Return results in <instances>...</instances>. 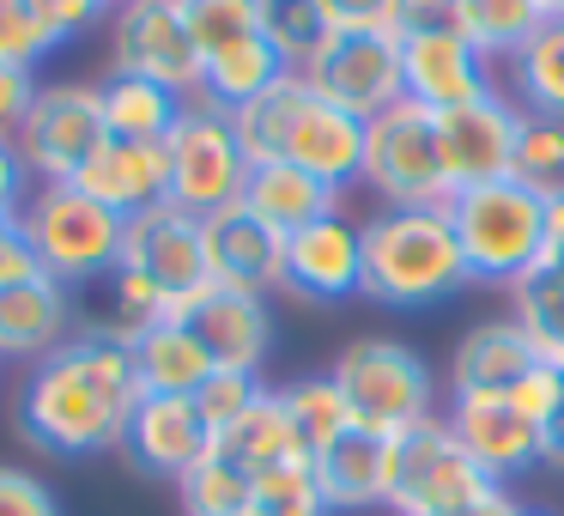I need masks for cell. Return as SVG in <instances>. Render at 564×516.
<instances>
[{"label": "cell", "instance_id": "obj_1", "mask_svg": "<svg viewBox=\"0 0 564 516\" xmlns=\"http://www.w3.org/2000/svg\"><path fill=\"white\" fill-rule=\"evenodd\" d=\"M140 401H147V383L134 365V341L116 322H91L62 353L37 358L25 370L13 426L31 450L79 462V455L122 450Z\"/></svg>", "mask_w": 564, "mask_h": 516}, {"label": "cell", "instance_id": "obj_2", "mask_svg": "<svg viewBox=\"0 0 564 516\" xmlns=\"http://www.w3.org/2000/svg\"><path fill=\"white\" fill-rule=\"evenodd\" d=\"M365 237V292L382 310H431L474 286L449 207H377L358 219Z\"/></svg>", "mask_w": 564, "mask_h": 516}, {"label": "cell", "instance_id": "obj_3", "mask_svg": "<svg viewBox=\"0 0 564 516\" xmlns=\"http://www.w3.org/2000/svg\"><path fill=\"white\" fill-rule=\"evenodd\" d=\"M237 140H243L249 164H297V171L322 176L328 189H352L365 171V122L310 92L304 74H285L273 92L256 104L231 110Z\"/></svg>", "mask_w": 564, "mask_h": 516}, {"label": "cell", "instance_id": "obj_4", "mask_svg": "<svg viewBox=\"0 0 564 516\" xmlns=\"http://www.w3.org/2000/svg\"><path fill=\"white\" fill-rule=\"evenodd\" d=\"M19 232H25L37 268L62 280L67 292L110 286V273L122 268L128 219L74 183H31V201L19 207Z\"/></svg>", "mask_w": 564, "mask_h": 516}, {"label": "cell", "instance_id": "obj_5", "mask_svg": "<svg viewBox=\"0 0 564 516\" xmlns=\"http://www.w3.org/2000/svg\"><path fill=\"white\" fill-rule=\"evenodd\" d=\"M334 389L346 395L358 431H377V438H401V431L425 426L443 413L437 401V377H431L425 353L389 334H358L340 346V358L328 365Z\"/></svg>", "mask_w": 564, "mask_h": 516}, {"label": "cell", "instance_id": "obj_6", "mask_svg": "<svg viewBox=\"0 0 564 516\" xmlns=\"http://www.w3.org/2000/svg\"><path fill=\"white\" fill-rule=\"evenodd\" d=\"M449 225L462 237L474 286H503L510 292L516 280H528L546 261V201L534 189H522L516 176L449 195Z\"/></svg>", "mask_w": 564, "mask_h": 516}, {"label": "cell", "instance_id": "obj_7", "mask_svg": "<svg viewBox=\"0 0 564 516\" xmlns=\"http://www.w3.org/2000/svg\"><path fill=\"white\" fill-rule=\"evenodd\" d=\"M164 152H171V201L183 213H195V219H213V213L237 207L243 189H249V171H256L243 140H237L231 110L213 104V98L183 104Z\"/></svg>", "mask_w": 564, "mask_h": 516}, {"label": "cell", "instance_id": "obj_8", "mask_svg": "<svg viewBox=\"0 0 564 516\" xmlns=\"http://www.w3.org/2000/svg\"><path fill=\"white\" fill-rule=\"evenodd\" d=\"M358 183L377 195V207H449V176L437 159L431 110L394 104L377 122H365V171Z\"/></svg>", "mask_w": 564, "mask_h": 516}, {"label": "cell", "instance_id": "obj_9", "mask_svg": "<svg viewBox=\"0 0 564 516\" xmlns=\"http://www.w3.org/2000/svg\"><path fill=\"white\" fill-rule=\"evenodd\" d=\"M110 140L104 122V92L91 79H43L37 110H31L25 135H19V164L31 183H74Z\"/></svg>", "mask_w": 564, "mask_h": 516}, {"label": "cell", "instance_id": "obj_10", "mask_svg": "<svg viewBox=\"0 0 564 516\" xmlns=\"http://www.w3.org/2000/svg\"><path fill=\"white\" fill-rule=\"evenodd\" d=\"M486 492H491L486 467L462 450V438L449 431L443 413L394 438V474H389L394 516H443V510H462V504L486 498Z\"/></svg>", "mask_w": 564, "mask_h": 516}, {"label": "cell", "instance_id": "obj_11", "mask_svg": "<svg viewBox=\"0 0 564 516\" xmlns=\"http://www.w3.org/2000/svg\"><path fill=\"white\" fill-rule=\"evenodd\" d=\"M110 74H134L176 98H200V50L183 25V0H116L110 7Z\"/></svg>", "mask_w": 564, "mask_h": 516}, {"label": "cell", "instance_id": "obj_12", "mask_svg": "<svg viewBox=\"0 0 564 516\" xmlns=\"http://www.w3.org/2000/svg\"><path fill=\"white\" fill-rule=\"evenodd\" d=\"M310 92L334 110L377 122L382 110L406 104V74H401V37L394 31H334L322 55L304 67Z\"/></svg>", "mask_w": 564, "mask_h": 516}, {"label": "cell", "instance_id": "obj_13", "mask_svg": "<svg viewBox=\"0 0 564 516\" xmlns=\"http://www.w3.org/2000/svg\"><path fill=\"white\" fill-rule=\"evenodd\" d=\"M431 135H437V159L455 195L479 183H503L516 159V135H522V104L510 92H491L479 104L431 116Z\"/></svg>", "mask_w": 564, "mask_h": 516}, {"label": "cell", "instance_id": "obj_14", "mask_svg": "<svg viewBox=\"0 0 564 516\" xmlns=\"http://www.w3.org/2000/svg\"><path fill=\"white\" fill-rule=\"evenodd\" d=\"M122 268L147 273V280L159 286L164 298H171V310H183L188 298H200V292L213 286L200 219H195V213H183L176 201H164V207H152V213H140V219H128Z\"/></svg>", "mask_w": 564, "mask_h": 516}, {"label": "cell", "instance_id": "obj_15", "mask_svg": "<svg viewBox=\"0 0 564 516\" xmlns=\"http://www.w3.org/2000/svg\"><path fill=\"white\" fill-rule=\"evenodd\" d=\"M443 419L462 438V450L486 467L491 486H510L516 474L546 462V431L528 413H516L510 395H449L443 401Z\"/></svg>", "mask_w": 564, "mask_h": 516}, {"label": "cell", "instance_id": "obj_16", "mask_svg": "<svg viewBox=\"0 0 564 516\" xmlns=\"http://www.w3.org/2000/svg\"><path fill=\"white\" fill-rule=\"evenodd\" d=\"M401 74H406V104L443 116L503 92L498 67L462 37V31H425V37H401Z\"/></svg>", "mask_w": 564, "mask_h": 516}, {"label": "cell", "instance_id": "obj_17", "mask_svg": "<svg viewBox=\"0 0 564 516\" xmlns=\"http://www.w3.org/2000/svg\"><path fill=\"white\" fill-rule=\"evenodd\" d=\"M285 292L304 298V304H340V298L365 292V237H358V219L328 213V219L285 237Z\"/></svg>", "mask_w": 564, "mask_h": 516}, {"label": "cell", "instance_id": "obj_18", "mask_svg": "<svg viewBox=\"0 0 564 516\" xmlns=\"http://www.w3.org/2000/svg\"><path fill=\"white\" fill-rule=\"evenodd\" d=\"M200 237H207V273L213 286L243 298H273L285 292V237L273 225H261L256 213L237 201V207L200 219Z\"/></svg>", "mask_w": 564, "mask_h": 516}, {"label": "cell", "instance_id": "obj_19", "mask_svg": "<svg viewBox=\"0 0 564 516\" xmlns=\"http://www.w3.org/2000/svg\"><path fill=\"white\" fill-rule=\"evenodd\" d=\"M176 322L195 329V341L207 346V358L219 370H249L261 377L273 353V310L268 298H243V292H225V286H207L200 298H188L176 310Z\"/></svg>", "mask_w": 564, "mask_h": 516}, {"label": "cell", "instance_id": "obj_20", "mask_svg": "<svg viewBox=\"0 0 564 516\" xmlns=\"http://www.w3.org/2000/svg\"><path fill=\"white\" fill-rule=\"evenodd\" d=\"M74 292L50 273H31V280H7L0 286V358L13 365H37V358L62 353L74 341Z\"/></svg>", "mask_w": 564, "mask_h": 516}, {"label": "cell", "instance_id": "obj_21", "mask_svg": "<svg viewBox=\"0 0 564 516\" xmlns=\"http://www.w3.org/2000/svg\"><path fill=\"white\" fill-rule=\"evenodd\" d=\"M128 462L147 467L159 480H183L200 455L213 450V431L200 419L195 395H147L128 419V438H122Z\"/></svg>", "mask_w": 564, "mask_h": 516}, {"label": "cell", "instance_id": "obj_22", "mask_svg": "<svg viewBox=\"0 0 564 516\" xmlns=\"http://www.w3.org/2000/svg\"><path fill=\"white\" fill-rule=\"evenodd\" d=\"M74 189H86L122 219H140L171 201V152L164 140H104V152L74 176Z\"/></svg>", "mask_w": 564, "mask_h": 516}, {"label": "cell", "instance_id": "obj_23", "mask_svg": "<svg viewBox=\"0 0 564 516\" xmlns=\"http://www.w3.org/2000/svg\"><path fill=\"white\" fill-rule=\"evenodd\" d=\"M534 346L516 329V316H491L455 341L449 353V395H510L534 370Z\"/></svg>", "mask_w": 564, "mask_h": 516}, {"label": "cell", "instance_id": "obj_24", "mask_svg": "<svg viewBox=\"0 0 564 516\" xmlns=\"http://www.w3.org/2000/svg\"><path fill=\"white\" fill-rule=\"evenodd\" d=\"M310 467H316V486H322V504H328V510H377V504H389L394 438H377V431L352 426Z\"/></svg>", "mask_w": 564, "mask_h": 516}, {"label": "cell", "instance_id": "obj_25", "mask_svg": "<svg viewBox=\"0 0 564 516\" xmlns=\"http://www.w3.org/2000/svg\"><path fill=\"white\" fill-rule=\"evenodd\" d=\"M243 207L256 213L261 225H273L280 237L304 232V225L328 219V213H346V195L328 189L322 176L297 171V164H256L243 189Z\"/></svg>", "mask_w": 564, "mask_h": 516}, {"label": "cell", "instance_id": "obj_26", "mask_svg": "<svg viewBox=\"0 0 564 516\" xmlns=\"http://www.w3.org/2000/svg\"><path fill=\"white\" fill-rule=\"evenodd\" d=\"M213 450L231 455V462L243 467V474H256V480L273 474V467H285V462H310V450H304V438H297L292 413H285L280 389H268L231 431H219Z\"/></svg>", "mask_w": 564, "mask_h": 516}, {"label": "cell", "instance_id": "obj_27", "mask_svg": "<svg viewBox=\"0 0 564 516\" xmlns=\"http://www.w3.org/2000/svg\"><path fill=\"white\" fill-rule=\"evenodd\" d=\"M134 365H140L147 395H200V383L219 370L207 358V346L195 341V329L176 316L147 329V334H134Z\"/></svg>", "mask_w": 564, "mask_h": 516}, {"label": "cell", "instance_id": "obj_28", "mask_svg": "<svg viewBox=\"0 0 564 516\" xmlns=\"http://www.w3.org/2000/svg\"><path fill=\"white\" fill-rule=\"evenodd\" d=\"M546 25L540 0H455V31L486 55L491 67H510Z\"/></svg>", "mask_w": 564, "mask_h": 516}, {"label": "cell", "instance_id": "obj_29", "mask_svg": "<svg viewBox=\"0 0 564 516\" xmlns=\"http://www.w3.org/2000/svg\"><path fill=\"white\" fill-rule=\"evenodd\" d=\"M104 92V122H110V140H171L176 116H183L188 98L152 86V79H134V74H110L98 79Z\"/></svg>", "mask_w": 564, "mask_h": 516}, {"label": "cell", "instance_id": "obj_30", "mask_svg": "<svg viewBox=\"0 0 564 516\" xmlns=\"http://www.w3.org/2000/svg\"><path fill=\"white\" fill-rule=\"evenodd\" d=\"M503 92L528 116H558L564 122V19H546L534 43L503 67Z\"/></svg>", "mask_w": 564, "mask_h": 516}, {"label": "cell", "instance_id": "obj_31", "mask_svg": "<svg viewBox=\"0 0 564 516\" xmlns=\"http://www.w3.org/2000/svg\"><path fill=\"white\" fill-rule=\"evenodd\" d=\"M510 316L528 334L534 358L564 370V273L558 268H534L528 280L510 286Z\"/></svg>", "mask_w": 564, "mask_h": 516}, {"label": "cell", "instance_id": "obj_32", "mask_svg": "<svg viewBox=\"0 0 564 516\" xmlns=\"http://www.w3.org/2000/svg\"><path fill=\"white\" fill-rule=\"evenodd\" d=\"M176 498H183V516H243L256 504V474H243L231 455L207 450L176 480Z\"/></svg>", "mask_w": 564, "mask_h": 516}, {"label": "cell", "instance_id": "obj_33", "mask_svg": "<svg viewBox=\"0 0 564 516\" xmlns=\"http://www.w3.org/2000/svg\"><path fill=\"white\" fill-rule=\"evenodd\" d=\"M280 401H285V413H292L297 438H304L310 462H316V455L328 450L334 438H346V431H352V407H346V395H340V389H334L328 370H322V377H297V383H285Z\"/></svg>", "mask_w": 564, "mask_h": 516}, {"label": "cell", "instance_id": "obj_34", "mask_svg": "<svg viewBox=\"0 0 564 516\" xmlns=\"http://www.w3.org/2000/svg\"><path fill=\"white\" fill-rule=\"evenodd\" d=\"M261 31H268V43L285 55V67L304 74L322 55V43L334 37V19H328L322 0H261Z\"/></svg>", "mask_w": 564, "mask_h": 516}, {"label": "cell", "instance_id": "obj_35", "mask_svg": "<svg viewBox=\"0 0 564 516\" xmlns=\"http://www.w3.org/2000/svg\"><path fill=\"white\" fill-rule=\"evenodd\" d=\"M510 176L522 189H534L540 201L564 195V122L558 116H528L522 110V135H516Z\"/></svg>", "mask_w": 564, "mask_h": 516}, {"label": "cell", "instance_id": "obj_36", "mask_svg": "<svg viewBox=\"0 0 564 516\" xmlns=\"http://www.w3.org/2000/svg\"><path fill=\"white\" fill-rule=\"evenodd\" d=\"M183 25L200 50V67L237 43L261 37V0H183Z\"/></svg>", "mask_w": 564, "mask_h": 516}, {"label": "cell", "instance_id": "obj_37", "mask_svg": "<svg viewBox=\"0 0 564 516\" xmlns=\"http://www.w3.org/2000/svg\"><path fill=\"white\" fill-rule=\"evenodd\" d=\"M55 50H62V31H55L43 0H0V67H31L37 74Z\"/></svg>", "mask_w": 564, "mask_h": 516}, {"label": "cell", "instance_id": "obj_38", "mask_svg": "<svg viewBox=\"0 0 564 516\" xmlns=\"http://www.w3.org/2000/svg\"><path fill=\"white\" fill-rule=\"evenodd\" d=\"M243 516H334L322 504V486H316V467L310 462H285L273 474L256 480V504Z\"/></svg>", "mask_w": 564, "mask_h": 516}, {"label": "cell", "instance_id": "obj_39", "mask_svg": "<svg viewBox=\"0 0 564 516\" xmlns=\"http://www.w3.org/2000/svg\"><path fill=\"white\" fill-rule=\"evenodd\" d=\"M171 316H176L171 298H164L147 273H134V268H116L110 273V322L128 334V341L147 334V329H159V322H171Z\"/></svg>", "mask_w": 564, "mask_h": 516}, {"label": "cell", "instance_id": "obj_40", "mask_svg": "<svg viewBox=\"0 0 564 516\" xmlns=\"http://www.w3.org/2000/svg\"><path fill=\"white\" fill-rule=\"evenodd\" d=\"M268 395V383L261 377H249V370H213L207 383H200V395H195V407H200V419H207V431L219 438V431H231L237 419L249 413V407Z\"/></svg>", "mask_w": 564, "mask_h": 516}, {"label": "cell", "instance_id": "obj_41", "mask_svg": "<svg viewBox=\"0 0 564 516\" xmlns=\"http://www.w3.org/2000/svg\"><path fill=\"white\" fill-rule=\"evenodd\" d=\"M510 401H516V413H528L540 431H552V419L564 413V370L540 358V365H534V370H528V377L510 389Z\"/></svg>", "mask_w": 564, "mask_h": 516}, {"label": "cell", "instance_id": "obj_42", "mask_svg": "<svg viewBox=\"0 0 564 516\" xmlns=\"http://www.w3.org/2000/svg\"><path fill=\"white\" fill-rule=\"evenodd\" d=\"M37 92L43 79L31 67H0V147H19L31 110H37Z\"/></svg>", "mask_w": 564, "mask_h": 516}, {"label": "cell", "instance_id": "obj_43", "mask_svg": "<svg viewBox=\"0 0 564 516\" xmlns=\"http://www.w3.org/2000/svg\"><path fill=\"white\" fill-rule=\"evenodd\" d=\"M0 516H62V504L31 467L0 462Z\"/></svg>", "mask_w": 564, "mask_h": 516}, {"label": "cell", "instance_id": "obj_44", "mask_svg": "<svg viewBox=\"0 0 564 516\" xmlns=\"http://www.w3.org/2000/svg\"><path fill=\"white\" fill-rule=\"evenodd\" d=\"M394 37H425V31H455V0H394Z\"/></svg>", "mask_w": 564, "mask_h": 516}, {"label": "cell", "instance_id": "obj_45", "mask_svg": "<svg viewBox=\"0 0 564 516\" xmlns=\"http://www.w3.org/2000/svg\"><path fill=\"white\" fill-rule=\"evenodd\" d=\"M334 19V31H389L394 25V0H322Z\"/></svg>", "mask_w": 564, "mask_h": 516}, {"label": "cell", "instance_id": "obj_46", "mask_svg": "<svg viewBox=\"0 0 564 516\" xmlns=\"http://www.w3.org/2000/svg\"><path fill=\"white\" fill-rule=\"evenodd\" d=\"M55 19V31H62V43L86 37L91 25H110V0H43Z\"/></svg>", "mask_w": 564, "mask_h": 516}, {"label": "cell", "instance_id": "obj_47", "mask_svg": "<svg viewBox=\"0 0 564 516\" xmlns=\"http://www.w3.org/2000/svg\"><path fill=\"white\" fill-rule=\"evenodd\" d=\"M31 273H37V256H31L25 232H19V219L0 213V286H7V280H31Z\"/></svg>", "mask_w": 564, "mask_h": 516}, {"label": "cell", "instance_id": "obj_48", "mask_svg": "<svg viewBox=\"0 0 564 516\" xmlns=\"http://www.w3.org/2000/svg\"><path fill=\"white\" fill-rule=\"evenodd\" d=\"M31 201V171L19 164L13 147H0V213L7 219H19V207Z\"/></svg>", "mask_w": 564, "mask_h": 516}, {"label": "cell", "instance_id": "obj_49", "mask_svg": "<svg viewBox=\"0 0 564 516\" xmlns=\"http://www.w3.org/2000/svg\"><path fill=\"white\" fill-rule=\"evenodd\" d=\"M443 516H522V504L510 498V486H491L486 498L462 504V510H443Z\"/></svg>", "mask_w": 564, "mask_h": 516}, {"label": "cell", "instance_id": "obj_50", "mask_svg": "<svg viewBox=\"0 0 564 516\" xmlns=\"http://www.w3.org/2000/svg\"><path fill=\"white\" fill-rule=\"evenodd\" d=\"M558 244H564V195L546 201V249H558Z\"/></svg>", "mask_w": 564, "mask_h": 516}, {"label": "cell", "instance_id": "obj_51", "mask_svg": "<svg viewBox=\"0 0 564 516\" xmlns=\"http://www.w3.org/2000/svg\"><path fill=\"white\" fill-rule=\"evenodd\" d=\"M546 462H552V467H564V413L552 419V431H546Z\"/></svg>", "mask_w": 564, "mask_h": 516}, {"label": "cell", "instance_id": "obj_52", "mask_svg": "<svg viewBox=\"0 0 564 516\" xmlns=\"http://www.w3.org/2000/svg\"><path fill=\"white\" fill-rule=\"evenodd\" d=\"M540 268H558V273H564V244H558V249H546V261H540Z\"/></svg>", "mask_w": 564, "mask_h": 516}, {"label": "cell", "instance_id": "obj_53", "mask_svg": "<svg viewBox=\"0 0 564 516\" xmlns=\"http://www.w3.org/2000/svg\"><path fill=\"white\" fill-rule=\"evenodd\" d=\"M546 7V19H564V0H540Z\"/></svg>", "mask_w": 564, "mask_h": 516}, {"label": "cell", "instance_id": "obj_54", "mask_svg": "<svg viewBox=\"0 0 564 516\" xmlns=\"http://www.w3.org/2000/svg\"><path fill=\"white\" fill-rule=\"evenodd\" d=\"M522 516H552V510H522Z\"/></svg>", "mask_w": 564, "mask_h": 516}, {"label": "cell", "instance_id": "obj_55", "mask_svg": "<svg viewBox=\"0 0 564 516\" xmlns=\"http://www.w3.org/2000/svg\"><path fill=\"white\" fill-rule=\"evenodd\" d=\"M110 7H116V0H110Z\"/></svg>", "mask_w": 564, "mask_h": 516}]
</instances>
